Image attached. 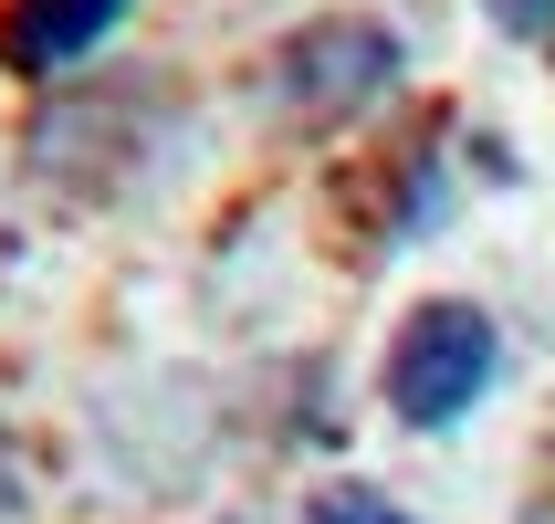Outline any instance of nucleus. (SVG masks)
<instances>
[{"mask_svg": "<svg viewBox=\"0 0 555 524\" xmlns=\"http://www.w3.org/2000/svg\"><path fill=\"white\" fill-rule=\"evenodd\" d=\"M399 85V42L377 22H336V31H305L294 53H283V94L305 105V116H346V105H367V94Z\"/></svg>", "mask_w": 555, "mask_h": 524, "instance_id": "f03ea898", "label": "nucleus"}, {"mask_svg": "<svg viewBox=\"0 0 555 524\" xmlns=\"http://www.w3.org/2000/svg\"><path fill=\"white\" fill-rule=\"evenodd\" d=\"M493 357H503V336L482 305H420L399 325V346H388V409L409 431H451L493 388Z\"/></svg>", "mask_w": 555, "mask_h": 524, "instance_id": "f257e3e1", "label": "nucleus"}, {"mask_svg": "<svg viewBox=\"0 0 555 524\" xmlns=\"http://www.w3.org/2000/svg\"><path fill=\"white\" fill-rule=\"evenodd\" d=\"M22 514V462H11V440H0V524Z\"/></svg>", "mask_w": 555, "mask_h": 524, "instance_id": "423d86ee", "label": "nucleus"}, {"mask_svg": "<svg viewBox=\"0 0 555 524\" xmlns=\"http://www.w3.org/2000/svg\"><path fill=\"white\" fill-rule=\"evenodd\" d=\"M305 524H409L388 494H367V483H336V494H314V514Z\"/></svg>", "mask_w": 555, "mask_h": 524, "instance_id": "20e7f679", "label": "nucleus"}, {"mask_svg": "<svg viewBox=\"0 0 555 524\" xmlns=\"http://www.w3.org/2000/svg\"><path fill=\"white\" fill-rule=\"evenodd\" d=\"M503 31H555V0H482Z\"/></svg>", "mask_w": 555, "mask_h": 524, "instance_id": "39448f33", "label": "nucleus"}, {"mask_svg": "<svg viewBox=\"0 0 555 524\" xmlns=\"http://www.w3.org/2000/svg\"><path fill=\"white\" fill-rule=\"evenodd\" d=\"M137 0H0V63L11 74H63L85 63Z\"/></svg>", "mask_w": 555, "mask_h": 524, "instance_id": "7ed1b4c3", "label": "nucleus"}]
</instances>
